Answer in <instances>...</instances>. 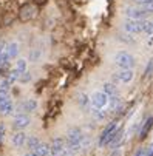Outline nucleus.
I'll use <instances>...</instances> for the list:
<instances>
[{
	"instance_id": "obj_1",
	"label": "nucleus",
	"mask_w": 153,
	"mask_h": 156,
	"mask_svg": "<svg viewBox=\"0 0 153 156\" xmlns=\"http://www.w3.org/2000/svg\"><path fill=\"white\" fill-rule=\"evenodd\" d=\"M116 66H119V68H133V66L136 65V59L132 53L128 51H119L115 54L113 57Z\"/></svg>"
},
{
	"instance_id": "obj_2",
	"label": "nucleus",
	"mask_w": 153,
	"mask_h": 156,
	"mask_svg": "<svg viewBox=\"0 0 153 156\" xmlns=\"http://www.w3.org/2000/svg\"><path fill=\"white\" fill-rule=\"evenodd\" d=\"M144 20L145 19H128L122 23V28L127 34H141L144 30Z\"/></svg>"
},
{
	"instance_id": "obj_3",
	"label": "nucleus",
	"mask_w": 153,
	"mask_h": 156,
	"mask_svg": "<svg viewBox=\"0 0 153 156\" xmlns=\"http://www.w3.org/2000/svg\"><path fill=\"white\" fill-rule=\"evenodd\" d=\"M118 124L116 122H110L101 133V136H99V147H104V145H108V142H110L113 139V136L116 135V131H118Z\"/></svg>"
},
{
	"instance_id": "obj_4",
	"label": "nucleus",
	"mask_w": 153,
	"mask_h": 156,
	"mask_svg": "<svg viewBox=\"0 0 153 156\" xmlns=\"http://www.w3.org/2000/svg\"><path fill=\"white\" fill-rule=\"evenodd\" d=\"M135 77L133 68H119L113 73V82L115 83H130Z\"/></svg>"
},
{
	"instance_id": "obj_5",
	"label": "nucleus",
	"mask_w": 153,
	"mask_h": 156,
	"mask_svg": "<svg viewBox=\"0 0 153 156\" xmlns=\"http://www.w3.org/2000/svg\"><path fill=\"white\" fill-rule=\"evenodd\" d=\"M108 101H110L108 94H105L104 91H96V93H93V96H91V99H90V104L93 105V108L104 110V108L108 105Z\"/></svg>"
},
{
	"instance_id": "obj_6",
	"label": "nucleus",
	"mask_w": 153,
	"mask_h": 156,
	"mask_svg": "<svg viewBox=\"0 0 153 156\" xmlns=\"http://www.w3.org/2000/svg\"><path fill=\"white\" fill-rule=\"evenodd\" d=\"M124 14H125L128 19H145L150 12H147L142 6H136V8L128 6V8L124 9Z\"/></svg>"
},
{
	"instance_id": "obj_7",
	"label": "nucleus",
	"mask_w": 153,
	"mask_h": 156,
	"mask_svg": "<svg viewBox=\"0 0 153 156\" xmlns=\"http://www.w3.org/2000/svg\"><path fill=\"white\" fill-rule=\"evenodd\" d=\"M65 150V141L62 138H56L53 144L50 145V154L48 156H62Z\"/></svg>"
},
{
	"instance_id": "obj_8",
	"label": "nucleus",
	"mask_w": 153,
	"mask_h": 156,
	"mask_svg": "<svg viewBox=\"0 0 153 156\" xmlns=\"http://www.w3.org/2000/svg\"><path fill=\"white\" fill-rule=\"evenodd\" d=\"M30 122H31L30 116H27V115H23V113H20V115H17V116L14 118L12 127H14L16 130H23V128H27V127L30 125Z\"/></svg>"
},
{
	"instance_id": "obj_9",
	"label": "nucleus",
	"mask_w": 153,
	"mask_h": 156,
	"mask_svg": "<svg viewBox=\"0 0 153 156\" xmlns=\"http://www.w3.org/2000/svg\"><path fill=\"white\" fill-rule=\"evenodd\" d=\"M151 128H153V116H148V118L145 119V122L141 125V130H139V133H138V138H139L141 141L145 139Z\"/></svg>"
},
{
	"instance_id": "obj_10",
	"label": "nucleus",
	"mask_w": 153,
	"mask_h": 156,
	"mask_svg": "<svg viewBox=\"0 0 153 156\" xmlns=\"http://www.w3.org/2000/svg\"><path fill=\"white\" fill-rule=\"evenodd\" d=\"M37 14V9L34 5H25L23 8L20 9V19L22 20H30Z\"/></svg>"
},
{
	"instance_id": "obj_11",
	"label": "nucleus",
	"mask_w": 153,
	"mask_h": 156,
	"mask_svg": "<svg viewBox=\"0 0 153 156\" xmlns=\"http://www.w3.org/2000/svg\"><path fill=\"white\" fill-rule=\"evenodd\" d=\"M11 144H12L16 148L23 147V145L27 144V135H25L23 131H17V133H14L12 138H11Z\"/></svg>"
},
{
	"instance_id": "obj_12",
	"label": "nucleus",
	"mask_w": 153,
	"mask_h": 156,
	"mask_svg": "<svg viewBox=\"0 0 153 156\" xmlns=\"http://www.w3.org/2000/svg\"><path fill=\"white\" fill-rule=\"evenodd\" d=\"M19 43L17 42H11V43H8V45L5 47V51H3V54L11 60V59H14L17 54H19Z\"/></svg>"
},
{
	"instance_id": "obj_13",
	"label": "nucleus",
	"mask_w": 153,
	"mask_h": 156,
	"mask_svg": "<svg viewBox=\"0 0 153 156\" xmlns=\"http://www.w3.org/2000/svg\"><path fill=\"white\" fill-rule=\"evenodd\" d=\"M36 108H37V101L36 99H27L20 105V111H25V113H31V111H34Z\"/></svg>"
},
{
	"instance_id": "obj_14",
	"label": "nucleus",
	"mask_w": 153,
	"mask_h": 156,
	"mask_svg": "<svg viewBox=\"0 0 153 156\" xmlns=\"http://www.w3.org/2000/svg\"><path fill=\"white\" fill-rule=\"evenodd\" d=\"M122 139H124V128H118L116 135L113 136V139H112L110 142H108V145H110L112 148H118Z\"/></svg>"
},
{
	"instance_id": "obj_15",
	"label": "nucleus",
	"mask_w": 153,
	"mask_h": 156,
	"mask_svg": "<svg viewBox=\"0 0 153 156\" xmlns=\"http://www.w3.org/2000/svg\"><path fill=\"white\" fill-rule=\"evenodd\" d=\"M12 111H14V104H12L11 99H6L3 104H0V113H2V115L8 116V115L12 113Z\"/></svg>"
},
{
	"instance_id": "obj_16",
	"label": "nucleus",
	"mask_w": 153,
	"mask_h": 156,
	"mask_svg": "<svg viewBox=\"0 0 153 156\" xmlns=\"http://www.w3.org/2000/svg\"><path fill=\"white\" fill-rule=\"evenodd\" d=\"M31 151H34L36 156H48V154H50V145L45 144V142H40V144H39L34 150H31Z\"/></svg>"
},
{
	"instance_id": "obj_17",
	"label": "nucleus",
	"mask_w": 153,
	"mask_h": 156,
	"mask_svg": "<svg viewBox=\"0 0 153 156\" xmlns=\"http://www.w3.org/2000/svg\"><path fill=\"white\" fill-rule=\"evenodd\" d=\"M105 94H108V98H112V96H116L118 90H116V85L115 83H104V90H102Z\"/></svg>"
},
{
	"instance_id": "obj_18",
	"label": "nucleus",
	"mask_w": 153,
	"mask_h": 156,
	"mask_svg": "<svg viewBox=\"0 0 153 156\" xmlns=\"http://www.w3.org/2000/svg\"><path fill=\"white\" fill-rule=\"evenodd\" d=\"M39 144H40V139H39L37 136H30V138H27V147H28L30 150H34Z\"/></svg>"
},
{
	"instance_id": "obj_19",
	"label": "nucleus",
	"mask_w": 153,
	"mask_h": 156,
	"mask_svg": "<svg viewBox=\"0 0 153 156\" xmlns=\"http://www.w3.org/2000/svg\"><path fill=\"white\" fill-rule=\"evenodd\" d=\"M142 33L144 34H148V36L153 34V19L144 20V30H142Z\"/></svg>"
},
{
	"instance_id": "obj_20",
	"label": "nucleus",
	"mask_w": 153,
	"mask_h": 156,
	"mask_svg": "<svg viewBox=\"0 0 153 156\" xmlns=\"http://www.w3.org/2000/svg\"><path fill=\"white\" fill-rule=\"evenodd\" d=\"M20 74H22V73H19V71L14 68L12 71H9V73H8V76H6V80H8V82L12 85L16 80H19V79H20Z\"/></svg>"
},
{
	"instance_id": "obj_21",
	"label": "nucleus",
	"mask_w": 153,
	"mask_h": 156,
	"mask_svg": "<svg viewBox=\"0 0 153 156\" xmlns=\"http://www.w3.org/2000/svg\"><path fill=\"white\" fill-rule=\"evenodd\" d=\"M27 66H28V62H27L25 59H19V60L16 62V70H17L19 73H25V71H27Z\"/></svg>"
},
{
	"instance_id": "obj_22",
	"label": "nucleus",
	"mask_w": 153,
	"mask_h": 156,
	"mask_svg": "<svg viewBox=\"0 0 153 156\" xmlns=\"http://www.w3.org/2000/svg\"><path fill=\"white\" fill-rule=\"evenodd\" d=\"M151 71H153V59H150V62H148V65H147V68H145V76H150Z\"/></svg>"
},
{
	"instance_id": "obj_23",
	"label": "nucleus",
	"mask_w": 153,
	"mask_h": 156,
	"mask_svg": "<svg viewBox=\"0 0 153 156\" xmlns=\"http://www.w3.org/2000/svg\"><path fill=\"white\" fill-rule=\"evenodd\" d=\"M6 99H9L8 98V91H3V90H0V104H3Z\"/></svg>"
},
{
	"instance_id": "obj_24",
	"label": "nucleus",
	"mask_w": 153,
	"mask_h": 156,
	"mask_svg": "<svg viewBox=\"0 0 153 156\" xmlns=\"http://www.w3.org/2000/svg\"><path fill=\"white\" fill-rule=\"evenodd\" d=\"M133 2H135L138 6H144V5H147V3L153 2V0H133Z\"/></svg>"
},
{
	"instance_id": "obj_25",
	"label": "nucleus",
	"mask_w": 153,
	"mask_h": 156,
	"mask_svg": "<svg viewBox=\"0 0 153 156\" xmlns=\"http://www.w3.org/2000/svg\"><path fill=\"white\" fill-rule=\"evenodd\" d=\"M145 154H147V156H153V142L145 148Z\"/></svg>"
},
{
	"instance_id": "obj_26",
	"label": "nucleus",
	"mask_w": 153,
	"mask_h": 156,
	"mask_svg": "<svg viewBox=\"0 0 153 156\" xmlns=\"http://www.w3.org/2000/svg\"><path fill=\"white\" fill-rule=\"evenodd\" d=\"M3 136H5V125H3V124H0V142H2Z\"/></svg>"
},
{
	"instance_id": "obj_27",
	"label": "nucleus",
	"mask_w": 153,
	"mask_h": 156,
	"mask_svg": "<svg viewBox=\"0 0 153 156\" xmlns=\"http://www.w3.org/2000/svg\"><path fill=\"white\" fill-rule=\"evenodd\" d=\"M79 102H80V105H87V104H88V98H87L85 94H82V96H80V101H79Z\"/></svg>"
},
{
	"instance_id": "obj_28",
	"label": "nucleus",
	"mask_w": 153,
	"mask_h": 156,
	"mask_svg": "<svg viewBox=\"0 0 153 156\" xmlns=\"http://www.w3.org/2000/svg\"><path fill=\"white\" fill-rule=\"evenodd\" d=\"M135 156H147V154H145V148H139V150L135 153Z\"/></svg>"
},
{
	"instance_id": "obj_29",
	"label": "nucleus",
	"mask_w": 153,
	"mask_h": 156,
	"mask_svg": "<svg viewBox=\"0 0 153 156\" xmlns=\"http://www.w3.org/2000/svg\"><path fill=\"white\" fill-rule=\"evenodd\" d=\"M112 156H122V151L119 150V147H118V150H115V151L112 153Z\"/></svg>"
},
{
	"instance_id": "obj_30",
	"label": "nucleus",
	"mask_w": 153,
	"mask_h": 156,
	"mask_svg": "<svg viewBox=\"0 0 153 156\" xmlns=\"http://www.w3.org/2000/svg\"><path fill=\"white\" fill-rule=\"evenodd\" d=\"M5 47H6L5 43H3V42H0V56L3 54V51H5Z\"/></svg>"
},
{
	"instance_id": "obj_31",
	"label": "nucleus",
	"mask_w": 153,
	"mask_h": 156,
	"mask_svg": "<svg viewBox=\"0 0 153 156\" xmlns=\"http://www.w3.org/2000/svg\"><path fill=\"white\" fill-rule=\"evenodd\" d=\"M25 156H36V154H34V151H31V150H30V151H28Z\"/></svg>"
}]
</instances>
